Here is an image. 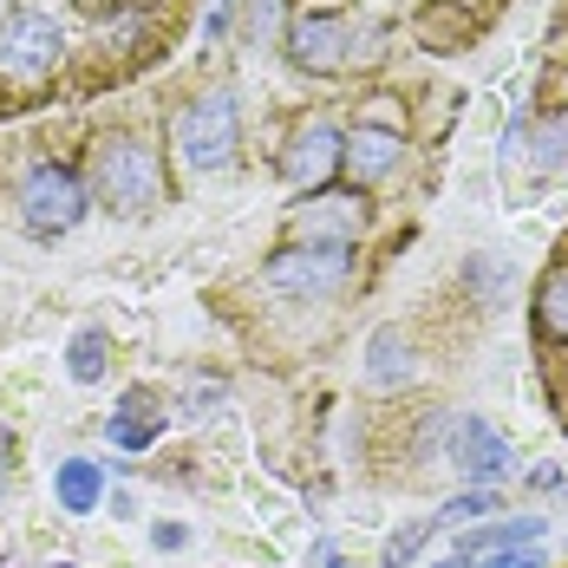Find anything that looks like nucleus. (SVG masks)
<instances>
[{"label":"nucleus","instance_id":"obj_8","mask_svg":"<svg viewBox=\"0 0 568 568\" xmlns=\"http://www.w3.org/2000/svg\"><path fill=\"white\" fill-rule=\"evenodd\" d=\"M346 171V131H334L327 118H307L294 124L282 144V176L294 190H327Z\"/></svg>","mask_w":568,"mask_h":568},{"label":"nucleus","instance_id":"obj_3","mask_svg":"<svg viewBox=\"0 0 568 568\" xmlns=\"http://www.w3.org/2000/svg\"><path fill=\"white\" fill-rule=\"evenodd\" d=\"M171 151L183 158V171L216 176L235 164L242 151V112H235V92H203L171 118Z\"/></svg>","mask_w":568,"mask_h":568},{"label":"nucleus","instance_id":"obj_23","mask_svg":"<svg viewBox=\"0 0 568 568\" xmlns=\"http://www.w3.org/2000/svg\"><path fill=\"white\" fill-rule=\"evenodd\" d=\"M307 568H353L341 556V542H314V556H307Z\"/></svg>","mask_w":568,"mask_h":568},{"label":"nucleus","instance_id":"obj_10","mask_svg":"<svg viewBox=\"0 0 568 568\" xmlns=\"http://www.w3.org/2000/svg\"><path fill=\"white\" fill-rule=\"evenodd\" d=\"M418 379V346L405 327H379L373 341H366V386L373 393H405Z\"/></svg>","mask_w":568,"mask_h":568},{"label":"nucleus","instance_id":"obj_7","mask_svg":"<svg viewBox=\"0 0 568 568\" xmlns=\"http://www.w3.org/2000/svg\"><path fill=\"white\" fill-rule=\"evenodd\" d=\"M445 464L464 470V484H477V490H490L497 477H516L510 438L490 418H477V412H457L452 425H445Z\"/></svg>","mask_w":568,"mask_h":568},{"label":"nucleus","instance_id":"obj_20","mask_svg":"<svg viewBox=\"0 0 568 568\" xmlns=\"http://www.w3.org/2000/svg\"><path fill=\"white\" fill-rule=\"evenodd\" d=\"M536 158H542L549 171H562V164H568V112L549 118V124L536 131Z\"/></svg>","mask_w":568,"mask_h":568},{"label":"nucleus","instance_id":"obj_26","mask_svg":"<svg viewBox=\"0 0 568 568\" xmlns=\"http://www.w3.org/2000/svg\"><path fill=\"white\" fill-rule=\"evenodd\" d=\"M438 568H452V562H438Z\"/></svg>","mask_w":568,"mask_h":568},{"label":"nucleus","instance_id":"obj_14","mask_svg":"<svg viewBox=\"0 0 568 568\" xmlns=\"http://www.w3.org/2000/svg\"><path fill=\"white\" fill-rule=\"evenodd\" d=\"M53 490H59V504L72 516H92L99 510V497H105V470L92 464V457H65L53 470Z\"/></svg>","mask_w":568,"mask_h":568},{"label":"nucleus","instance_id":"obj_9","mask_svg":"<svg viewBox=\"0 0 568 568\" xmlns=\"http://www.w3.org/2000/svg\"><path fill=\"white\" fill-rule=\"evenodd\" d=\"M287 235L294 242H341V248H353L366 235V196L359 190H314L307 203L287 210Z\"/></svg>","mask_w":568,"mask_h":568},{"label":"nucleus","instance_id":"obj_4","mask_svg":"<svg viewBox=\"0 0 568 568\" xmlns=\"http://www.w3.org/2000/svg\"><path fill=\"white\" fill-rule=\"evenodd\" d=\"M346 282H353V248H341V242H287L262 268V287L282 301H327Z\"/></svg>","mask_w":568,"mask_h":568},{"label":"nucleus","instance_id":"obj_25","mask_svg":"<svg viewBox=\"0 0 568 568\" xmlns=\"http://www.w3.org/2000/svg\"><path fill=\"white\" fill-rule=\"evenodd\" d=\"M562 504H568V484H562Z\"/></svg>","mask_w":568,"mask_h":568},{"label":"nucleus","instance_id":"obj_17","mask_svg":"<svg viewBox=\"0 0 568 568\" xmlns=\"http://www.w3.org/2000/svg\"><path fill=\"white\" fill-rule=\"evenodd\" d=\"M536 327L549 341H568V268H556L549 282L536 287Z\"/></svg>","mask_w":568,"mask_h":568},{"label":"nucleus","instance_id":"obj_18","mask_svg":"<svg viewBox=\"0 0 568 568\" xmlns=\"http://www.w3.org/2000/svg\"><path fill=\"white\" fill-rule=\"evenodd\" d=\"M497 510V497H490V490H477V484H470V490H464V497H452V504H445V510H438V529H464V523H477V516H490Z\"/></svg>","mask_w":568,"mask_h":568},{"label":"nucleus","instance_id":"obj_12","mask_svg":"<svg viewBox=\"0 0 568 568\" xmlns=\"http://www.w3.org/2000/svg\"><path fill=\"white\" fill-rule=\"evenodd\" d=\"M529 542H542V516H504V523L464 529L452 562H477V556H497V549H529Z\"/></svg>","mask_w":568,"mask_h":568},{"label":"nucleus","instance_id":"obj_19","mask_svg":"<svg viewBox=\"0 0 568 568\" xmlns=\"http://www.w3.org/2000/svg\"><path fill=\"white\" fill-rule=\"evenodd\" d=\"M287 27H282V0H248V40L255 47H275Z\"/></svg>","mask_w":568,"mask_h":568},{"label":"nucleus","instance_id":"obj_16","mask_svg":"<svg viewBox=\"0 0 568 568\" xmlns=\"http://www.w3.org/2000/svg\"><path fill=\"white\" fill-rule=\"evenodd\" d=\"M438 536V516H412V523H398L393 536H386V549H379V568H412L425 556V542Z\"/></svg>","mask_w":568,"mask_h":568},{"label":"nucleus","instance_id":"obj_15","mask_svg":"<svg viewBox=\"0 0 568 568\" xmlns=\"http://www.w3.org/2000/svg\"><path fill=\"white\" fill-rule=\"evenodd\" d=\"M65 373H72L79 386H99V379L112 373V341H105L99 327H79L72 346H65Z\"/></svg>","mask_w":568,"mask_h":568},{"label":"nucleus","instance_id":"obj_2","mask_svg":"<svg viewBox=\"0 0 568 568\" xmlns=\"http://www.w3.org/2000/svg\"><path fill=\"white\" fill-rule=\"evenodd\" d=\"M287 59L301 65V72H314V79H341L353 65H366V59H379V33L373 27H353L346 13H294L282 33Z\"/></svg>","mask_w":568,"mask_h":568},{"label":"nucleus","instance_id":"obj_13","mask_svg":"<svg viewBox=\"0 0 568 568\" xmlns=\"http://www.w3.org/2000/svg\"><path fill=\"white\" fill-rule=\"evenodd\" d=\"M158 432H164V398L144 393V386H138V393H124V405H118L112 425H105V438H112L118 452H144Z\"/></svg>","mask_w":568,"mask_h":568},{"label":"nucleus","instance_id":"obj_1","mask_svg":"<svg viewBox=\"0 0 568 568\" xmlns=\"http://www.w3.org/2000/svg\"><path fill=\"white\" fill-rule=\"evenodd\" d=\"M92 190H99V203L112 216H151L164 203V164H158L151 138H138V131L99 138V151H92Z\"/></svg>","mask_w":568,"mask_h":568},{"label":"nucleus","instance_id":"obj_21","mask_svg":"<svg viewBox=\"0 0 568 568\" xmlns=\"http://www.w3.org/2000/svg\"><path fill=\"white\" fill-rule=\"evenodd\" d=\"M452 568H542V549H497V556H477V562H452Z\"/></svg>","mask_w":568,"mask_h":568},{"label":"nucleus","instance_id":"obj_11","mask_svg":"<svg viewBox=\"0 0 568 568\" xmlns=\"http://www.w3.org/2000/svg\"><path fill=\"white\" fill-rule=\"evenodd\" d=\"M398 164H405V138L393 124H353L346 131V171H353V183H379Z\"/></svg>","mask_w":568,"mask_h":568},{"label":"nucleus","instance_id":"obj_22","mask_svg":"<svg viewBox=\"0 0 568 568\" xmlns=\"http://www.w3.org/2000/svg\"><path fill=\"white\" fill-rule=\"evenodd\" d=\"M183 412H196V418H203V405H216V398H223V379H183Z\"/></svg>","mask_w":568,"mask_h":568},{"label":"nucleus","instance_id":"obj_24","mask_svg":"<svg viewBox=\"0 0 568 568\" xmlns=\"http://www.w3.org/2000/svg\"><path fill=\"white\" fill-rule=\"evenodd\" d=\"M183 542H190L183 523H158V549H183Z\"/></svg>","mask_w":568,"mask_h":568},{"label":"nucleus","instance_id":"obj_5","mask_svg":"<svg viewBox=\"0 0 568 568\" xmlns=\"http://www.w3.org/2000/svg\"><path fill=\"white\" fill-rule=\"evenodd\" d=\"M59 47H65V33L47 7H13L0 20V79H13V85L47 79L59 65Z\"/></svg>","mask_w":568,"mask_h":568},{"label":"nucleus","instance_id":"obj_6","mask_svg":"<svg viewBox=\"0 0 568 568\" xmlns=\"http://www.w3.org/2000/svg\"><path fill=\"white\" fill-rule=\"evenodd\" d=\"M20 223L33 235H65L85 223V183L65 164H33L20 176Z\"/></svg>","mask_w":568,"mask_h":568}]
</instances>
